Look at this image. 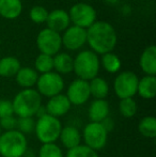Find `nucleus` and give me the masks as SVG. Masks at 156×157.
<instances>
[{"label": "nucleus", "mask_w": 156, "mask_h": 157, "mask_svg": "<svg viewBox=\"0 0 156 157\" xmlns=\"http://www.w3.org/2000/svg\"><path fill=\"white\" fill-rule=\"evenodd\" d=\"M118 36L115 28L107 21H95L87 29V43L96 55H104L115 49Z\"/></svg>", "instance_id": "1"}, {"label": "nucleus", "mask_w": 156, "mask_h": 157, "mask_svg": "<svg viewBox=\"0 0 156 157\" xmlns=\"http://www.w3.org/2000/svg\"><path fill=\"white\" fill-rule=\"evenodd\" d=\"M17 118H33L42 107V96L36 89H23L12 101Z\"/></svg>", "instance_id": "2"}, {"label": "nucleus", "mask_w": 156, "mask_h": 157, "mask_svg": "<svg viewBox=\"0 0 156 157\" xmlns=\"http://www.w3.org/2000/svg\"><path fill=\"white\" fill-rule=\"evenodd\" d=\"M28 149L26 136L17 129L0 135V155L2 157H23Z\"/></svg>", "instance_id": "3"}, {"label": "nucleus", "mask_w": 156, "mask_h": 157, "mask_svg": "<svg viewBox=\"0 0 156 157\" xmlns=\"http://www.w3.org/2000/svg\"><path fill=\"white\" fill-rule=\"evenodd\" d=\"M100 59L92 50H82L74 59L73 71L79 79L90 81L97 77L100 71Z\"/></svg>", "instance_id": "4"}, {"label": "nucleus", "mask_w": 156, "mask_h": 157, "mask_svg": "<svg viewBox=\"0 0 156 157\" xmlns=\"http://www.w3.org/2000/svg\"><path fill=\"white\" fill-rule=\"evenodd\" d=\"M62 124L60 120L45 113L39 117L36 122L34 132L42 143H55L59 139Z\"/></svg>", "instance_id": "5"}, {"label": "nucleus", "mask_w": 156, "mask_h": 157, "mask_svg": "<svg viewBox=\"0 0 156 157\" xmlns=\"http://www.w3.org/2000/svg\"><path fill=\"white\" fill-rule=\"evenodd\" d=\"M81 138L85 141V145L97 152L106 145L108 132L101 123L90 122L83 128Z\"/></svg>", "instance_id": "6"}, {"label": "nucleus", "mask_w": 156, "mask_h": 157, "mask_svg": "<svg viewBox=\"0 0 156 157\" xmlns=\"http://www.w3.org/2000/svg\"><path fill=\"white\" fill-rule=\"evenodd\" d=\"M138 81L139 78L134 72L124 71L120 73L115 79L113 89L116 95L120 99L123 98H133L137 94Z\"/></svg>", "instance_id": "7"}, {"label": "nucleus", "mask_w": 156, "mask_h": 157, "mask_svg": "<svg viewBox=\"0 0 156 157\" xmlns=\"http://www.w3.org/2000/svg\"><path fill=\"white\" fill-rule=\"evenodd\" d=\"M36 88L41 96L50 97L58 95L62 92L64 88V80L62 76L56 72H49L41 74L36 81Z\"/></svg>", "instance_id": "8"}, {"label": "nucleus", "mask_w": 156, "mask_h": 157, "mask_svg": "<svg viewBox=\"0 0 156 157\" xmlns=\"http://www.w3.org/2000/svg\"><path fill=\"white\" fill-rule=\"evenodd\" d=\"M69 16L70 21L74 24V26L88 29L96 21V11L90 4L78 2L71 6Z\"/></svg>", "instance_id": "9"}, {"label": "nucleus", "mask_w": 156, "mask_h": 157, "mask_svg": "<svg viewBox=\"0 0 156 157\" xmlns=\"http://www.w3.org/2000/svg\"><path fill=\"white\" fill-rule=\"evenodd\" d=\"M36 46L41 54L54 57L62 47L61 34L56 31L45 28L39 32L36 36Z\"/></svg>", "instance_id": "10"}, {"label": "nucleus", "mask_w": 156, "mask_h": 157, "mask_svg": "<svg viewBox=\"0 0 156 157\" xmlns=\"http://www.w3.org/2000/svg\"><path fill=\"white\" fill-rule=\"evenodd\" d=\"M67 97L70 101L71 105L80 106L88 101L91 97L89 89V81L82 79H75L69 86L67 91Z\"/></svg>", "instance_id": "11"}, {"label": "nucleus", "mask_w": 156, "mask_h": 157, "mask_svg": "<svg viewBox=\"0 0 156 157\" xmlns=\"http://www.w3.org/2000/svg\"><path fill=\"white\" fill-rule=\"evenodd\" d=\"M61 40L65 48L69 50H77L87 43V29L74 25L70 26L63 31Z\"/></svg>", "instance_id": "12"}, {"label": "nucleus", "mask_w": 156, "mask_h": 157, "mask_svg": "<svg viewBox=\"0 0 156 157\" xmlns=\"http://www.w3.org/2000/svg\"><path fill=\"white\" fill-rule=\"evenodd\" d=\"M71 103L67 99V95L60 93L58 95L50 97L46 104L45 111L47 114L55 118L59 119L60 117H63L70 111L71 109Z\"/></svg>", "instance_id": "13"}, {"label": "nucleus", "mask_w": 156, "mask_h": 157, "mask_svg": "<svg viewBox=\"0 0 156 157\" xmlns=\"http://www.w3.org/2000/svg\"><path fill=\"white\" fill-rule=\"evenodd\" d=\"M70 23L71 21H70L69 13L64 10H60V9H57V10L48 13L47 19H46L48 29L58 33L67 30L70 27Z\"/></svg>", "instance_id": "14"}, {"label": "nucleus", "mask_w": 156, "mask_h": 157, "mask_svg": "<svg viewBox=\"0 0 156 157\" xmlns=\"http://www.w3.org/2000/svg\"><path fill=\"white\" fill-rule=\"evenodd\" d=\"M140 67L144 74L155 76L156 74V46L150 45L142 52L139 60Z\"/></svg>", "instance_id": "15"}, {"label": "nucleus", "mask_w": 156, "mask_h": 157, "mask_svg": "<svg viewBox=\"0 0 156 157\" xmlns=\"http://www.w3.org/2000/svg\"><path fill=\"white\" fill-rule=\"evenodd\" d=\"M110 108L109 104L105 99H94L89 107V119L91 122L101 123L103 120L109 117Z\"/></svg>", "instance_id": "16"}, {"label": "nucleus", "mask_w": 156, "mask_h": 157, "mask_svg": "<svg viewBox=\"0 0 156 157\" xmlns=\"http://www.w3.org/2000/svg\"><path fill=\"white\" fill-rule=\"evenodd\" d=\"M59 139L63 147H67V150H71L80 144L81 134L75 126H65L61 129Z\"/></svg>", "instance_id": "17"}, {"label": "nucleus", "mask_w": 156, "mask_h": 157, "mask_svg": "<svg viewBox=\"0 0 156 157\" xmlns=\"http://www.w3.org/2000/svg\"><path fill=\"white\" fill-rule=\"evenodd\" d=\"M38 78L39 73L31 67H21L15 75L17 85L24 89H31L32 87H34L36 85Z\"/></svg>", "instance_id": "18"}, {"label": "nucleus", "mask_w": 156, "mask_h": 157, "mask_svg": "<svg viewBox=\"0 0 156 157\" xmlns=\"http://www.w3.org/2000/svg\"><path fill=\"white\" fill-rule=\"evenodd\" d=\"M21 0H0V16L6 19H15L21 14Z\"/></svg>", "instance_id": "19"}, {"label": "nucleus", "mask_w": 156, "mask_h": 157, "mask_svg": "<svg viewBox=\"0 0 156 157\" xmlns=\"http://www.w3.org/2000/svg\"><path fill=\"white\" fill-rule=\"evenodd\" d=\"M137 93L144 99H152L156 94V77L146 75L138 81Z\"/></svg>", "instance_id": "20"}, {"label": "nucleus", "mask_w": 156, "mask_h": 157, "mask_svg": "<svg viewBox=\"0 0 156 157\" xmlns=\"http://www.w3.org/2000/svg\"><path fill=\"white\" fill-rule=\"evenodd\" d=\"M54 59V68L56 73L60 75L70 74L73 72L74 59L67 52H58L52 57Z\"/></svg>", "instance_id": "21"}, {"label": "nucleus", "mask_w": 156, "mask_h": 157, "mask_svg": "<svg viewBox=\"0 0 156 157\" xmlns=\"http://www.w3.org/2000/svg\"><path fill=\"white\" fill-rule=\"evenodd\" d=\"M90 95L95 99H105L109 93V86L102 77H95L89 81Z\"/></svg>", "instance_id": "22"}, {"label": "nucleus", "mask_w": 156, "mask_h": 157, "mask_svg": "<svg viewBox=\"0 0 156 157\" xmlns=\"http://www.w3.org/2000/svg\"><path fill=\"white\" fill-rule=\"evenodd\" d=\"M21 67L19 60L13 56L3 57L0 59V76L2 77L15 76Z\"/></svg>", "instance_id": "23"}, {"label": "nucleus", "mask_w": 156, "mask_h": 157, "mask_svg": "<svg viewBox=\"0 0 156 157\" xmlns=\"http://www.w3.org/2000/svg\"><path fill=\"white\" fill-rule=\"evenodd\" d=\"M138 130L146 138L154 139L156 137V119L151 116L142 118L138 125Z\"/></svg>", "instance_id": "24"}, {"label": "nucleus", "mask_w": 156, "mask_h": 157, "mask_svg": "<svg viewBox=\"0 0 156 157\" xmlns=\"http://www.w3.org/2000/svg\"><path fill=\"white\" fill-rule=\"evenodd\" d=\"M100 63L105 68V71H107L110 74H116L121 68L120 58L112 52L102 55V59H101Z\"/></svg>", "instance_id": "25"}, {"label": "nucleus", "mask_w": 156, "mask_h": 157, "mask_svg": "<svg viewBox=\"0 0 156 157\" xmlns=\"http://www.w3.org/2000/svg\"><path fill=\"white\" fill-rule=\"evenodd\" d=\"M119 111L124 118H133L138 111L137 103L134 98H123L119 103Z\"/></svg>", "instance_id": "26"}, {"label": "nucleus", "mask_w": 156, "mask_h": 157, "mask_svg": "<svg viewBox=\"0 0 156 157\" xmlns=\"http://www.w3.org/2000/svg\"><path fill=\"white\" fill-rule=\"evenodd\" d=\"M34 66H36V72L41 73V74L52 72V70H54V59H52L51 56L40 54L36 59Z\"/></svg>", "instance_id": "27"}, {"label": "nucleus", "mask_w": 156, "mask_h": 157, "mask_svg": "<svg viewBox=\"0 0 156 157\" xmlns=\"http://www.w3.org/2000/svg\"><path fill=\"white\" fill-rule=\"evenodd\" d=\"M65 157H100L97 152L88 147L85 144H79L78 147H73L71 150H67V153Z\"/></svg>", "instance_id": "28"}, {"label": "nucleus", "mask_w": 156, "mask_h": 157, "mask_svg": "<svg viewBox=\"0 0 156 157\" xmlns=\"http://www.w3.org/2000/svg\"><path fill=\"white\" fill-rule=\"evenodd\" d=\"M39 157H63V153L56 143H44L40 147Z\"/></svg>", "instance_id": "29"}, {"label": "nucleus", "mask_w": 156, "mask_h": 157, "mask_svg": "<svg viewBox=\"0 0 156 157\" xmlns=\"http://www.w3.org/2000/svg\"><path fill=\"white\" fill-rule=\"evenodd\" d=\"M36 128V120L33 118H17L16 129L19 132L24 134H31Z\"/></svg>", "instance_id": "30"}, {"label": "nucleus", "mask_w": 156, "mask_h": 157, "mask_svg": "<svg viewBox=\"0 0 156 157\" xmlns=\"http://www.w3.org/2000/svg\"><path fill=\"white\" fill-rule=\"evenodd\" d=\"M30 19L36 24H43L46 23V19L48 16V12L45 8L41 6H36L30 10Z\"/></svg>", "instance_id": "31"}, {"label": "nucleus", "mask_w": 156, "mask_h": 157, "mask_svg": "<svg viewBox=\"0 0 156 157\" xmlns=\"http://www.w3.org/2000/svg\"><path fill=\"white\" fill-rule=\"evenodd\" d=\"M14 116L12 101L9 99H0V119Z\"/></svg>", "instance_id": "32"}, {"label": "nucleus", "mask_w": 156, "mask_h": 157, "mask_svg": "<svg viewBox=\"0 0 156 157\" xmlns=\"http://www.w3.org/2000/svg\"><path fill=\"white\" fill-rule=\"evenodd\" d=\"M0 127H1V129H4V132L16 129L17 118L14 116H11L3 119H0Z\"/></svg>", "instance_id": "33"}, {"label": "nucleus", "mask_w": 156, "mask_h": 157, "mask_svg": "<svg viewBox=\"0 0 156 157\" xmlns=\"http://www.w3.org/2000/svg\"><path fill=\"white\" fill-rule=\"evenodd\" d=\"M101 124L104 126V128L107 130L108 134L113 129V128H115V121H113L111 118H109V117L105 119V120H103L102 122H101Z\"/></svg>", "instance_id": "34"}, {"label": "nucleus", "mask_w": 156, "mask_h": 157, "mask_svg": "<svg viewBox=\"0 0 156 157\" xmlns=\"http://www.w3.org/2000/svg\"><path fill=\"white\" fill-rule=\"evenodd\" d=\"M108 3H111V4H116V3H118L119 2V0H106Z\"/></svg>", "instance_id": "35"}, {"label": "nucleus", "mask_w": 156, "mask_h": 157, "mask_svg": "<svg viewBox=\"0 0 156 157\" xmlns=\"http://www.w3.org/2000/svg\"><path fill=\"white\" fill-rule=\"evenodd\" d=\"M2 134V129H1V127H0V135Z\"/></svg>", "instance_id": "36"}]
</instances>
